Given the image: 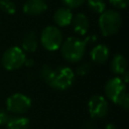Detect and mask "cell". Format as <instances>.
<instances>
[{
	"instance_id": "15",
	"label": "cell",
	"mask_w": 129,
	"mask_h": 129,
	"mask_svg": "<svg viewBox=\"0 0 129 129\" xmlns=\"http://www.w3.org/2000/svg\"><path fill=\"white\" fill-rule=\"evenodd\" d=\"M30 121L26 117H11L6 124V129H29Z\"/></svg>"
},
{
	"instance_id": "20",
	"label": "cell",
	"mask_w": 129,
	"mask_h": 129,
	"mask_svg": "<svg viewBox=\"0 0 129 129\" xmlns=\"http://www.w3.org/2000/svg\"><path fill=\"white\" fill-rule=\"evenodd\" d=\"M66 7L70 9H75L80 6H82L84 3H86V0H60Z\"/></svg>"
},
{
	"instance_id": "25",
	"label": "cell",
	"mask_w": 129,
	"mask_h": 129,
	"mask_svg": "<svg viewBox=\"0 0 129 129\" xmlns=\"http://www.w3.org/2000/svg\"><path fill=\"white\" fill-rule=\"evenodd\" d=\"M121 76H122V77H120V78L122 79V81H123L125 84H127V83H128V76H129V73L126 71V72H124Z\"/></svg>"
},
{
	"instance_id": "3",
	"label": "cell",
	"mask_w": 129,
	"mask_h": 129,
	"mask_svg": "<svg viewBox=\"0 0 129 129\" xmlns=\"http://www.w3.org/2000/svg\"><path fill=\"white\" fill-rule=\"evenodd\" d=\"M122 24L121 14L116 10H105L100 14L99 27L104 36H110L117 33Z\"/></svg>"
},
{
	"instance_id": "7",
	"label": "cell",
	"mask_w": 129,
	"mask_h": 129,
	"mask_svg": "<svg viewBox=\"0 0 129 129\" xmlns=\"http://www.w3.org/2000/svg\"><path fill=\"white\" fill-rule=\"evenodd\" d=\"M104 89L107 98L115 104H118L119 100L127 93L126 84L120 77H113L109 79Z\"/></svg>"
},
{
	"instance_id": "11",
	"label": "cell",
	"mask_w": 129,
	"mask_h": 129,
	"mask_svg": "<svg viewBox=\"0 0 129 129\" xmlns=\"http://www.w3.org/2000/svg\"><path fill=\"white\" fill-rule=\"evenodd\" d=\"M53 20L56 23V25L59 27H64V26L70 25L73 20L72 10L66 6L59 7L58 9L55 10L53 14Z\"/></svg>"
},
{
	"instance_id": "18",
	"label": "cell",
	"mask_w": 129,
	"mask_h": 129,
	"mask_svg": "<svg viewBox=\"0 0 129 129\" xmlns=\"http://www.w3.org/2000/svg\"><path fill=\"white\" fill-rule=\"evenodd\" d=\"M52 68L48 64H43L40 70H39V77L44 81V82H47L49 77L51 76V73H52Z\"/></svg>"
},
{
	"instance_id": "4",
	"label": "cell",
	"mask_w": 129,
	"mask_h": 129,
	"mask_svg": "<svg viewBox=\"0 0 129 129\" xmlns=\"http://www.w3.org/2000/svg\"><path fill=\"white\" fill-rule=\"evenodd\" d=\"M26 59L25 52L19 46H11L7 48L1 57V63L7 71H15L20 69Z\"/></svg>"
},
{
	"instance_id": "9",
	"label": "cell",
	"mask_w": 129,
	"mask_h": 129,
	"mask_svg": "<svg viewBox=\"0 0 129 129\" xmlns=\"http://www.w3.org/2000/svg\"><path fill=\"white\" fill-rule=\"evenodd\" d=\"M46 9L45 0H26L23 4V12L30 16H38L45 12Z\"/></svg>"
},
{
	"instance_id": "21",
	"label": "cell",
	"mask_w": 129,
	"mask_h": 129,
	"mask_svg": "<svg viewBox=\"0 0 129 129\" xmlns=\"http://www.w3.org/2000/svg\"><path fill=\"white\" fill-rule=\"evenodd\" d=\"M109 2L116 9H124L128 6L129 0H109Z\"/></svg>"
},
{
	"instance_id": "10",
	"label": "cell",
	"mask_w": 129,
	"mask_h": 129,
	"mask_svg": "<svg viewBox=\"0 0 129 129\" xmlns=\"http://www.w3.org/2000/svg\"><path fill=\"white\" fill-rule=\"evenodd\" d=\"M71 24L73 26L75 33L80 36L85 35L90 28L89 18L84 13H77L75 16H73V20Z\"/></svg>"
},
{
	"instance_id": "5",
	"label": "cell",
	"mask_w": 129,
	"mask_h": 129,
	"mask_svg": "<svg viewBox=\"0 0 129 129\" xmlns=\"http://www.w3.org/2000/svg\"><path fill=\"white\" fill-rule=\"evenodd\" d=\"M62 41V33L56 26H46L40 33L41 45L48 51H54L58 49Z\"/></svg>"
},
{
	"instance_id": "1",
	"label": "cell",
	"mask_w": 129,
	"mask_h": 129,
	"mask_svg": "<svg viewBox=\"0 0 129 129\" xmlns=\"http://www.w3.org/2000/svg\"><path fill=\"white\" fill-rule=\"evenodd\" d=\"M60 53L69 62H78L86 52L87 40H83L76 36L68 37L60 45Z\"/></svg>"
},
{
	"instance_id": "13",
	"label": "cell",
	"mask_w": 129,
	"mask_h": 129,
	"mask_svg": "<svg viewBox=\"0 0 129 129\" xmlns=\"http://www.w3.org/2000/svg\"><path fill=\"white\" fill-rule=\"evenodd\" d=\"M38 47V39L37 36L34 32L30 31L27 32L23 38H22V42H21V49L25 52H34Z\"/></svg>"
},
{
	"instance_id": "19",
	"label": "cell",
	"mask_w": 129,
	"mask_h": 129,
	"mask_svg": "<svg viewBox=\"0 0 129 129\" xmlns=\"http://www.w3.org/2000/svg\"><path fill=\"white\" fill-rule=\"evenodd\" d=\"M91 69H92L91 63H89V62H82V63L77 68L76 74H77L78 76L83 77V76H86V75L91 71Z\"/></svg>"
},
{
	"instance_id": "24",
	"label": "cell",
	"mask_w": 129,
	"mask_h": 129,
	"mask_svg": "<svg viewBox=\"0 0 129 129\" xmlns=\"http://www.w3.org/2000/svg\"><path fill=\"white\" fill-rule=\"evenodd\" d=\"M84 129H96V126H95V123L93 121H87L85 124H84Z\"/></svg>"
},
{
	"instance_id": "12",
	"label": "cell",
	"mask_w": 129,
	"mask_h": 129,
	"mask_svg": "<svg viewBox=\"0 0 129 129\" xmlns=\"http://www.w3.org/2000/svg\"><path fill=\"white\" fill-rule=\"evenodd\" d=\"M109 53H110L109 48L105 44H97L92 48L90 52V56L95 63L103 64L106 62V60H108Z\"/></svg>"
},
{
	"instance_id": "14",
	"label": "cell",
	"mask_w": 129,
	"mask_h": 129,
	"mask_svg": "<svg viewBox=\"0 0 129 129\" xmlns=\"http://www.w3.org/2000/svg\"><path fill=\"white\" fill-rule=\"evenodd\" d=\"M111 71L116 75H122L127 71V60L124 55L117 53L113 56L111 60Z\"/></svg>"
},
{
	"instance_id": "26",
	"label": "cell",
	"mask_w": 129,
	"mask_h": 129,
	"mask_svg": "<svg viewBox=\"0 0 129 129\" xmlns=\"http://www.w3.org/2000/svg\"><path fill=\"white\" fill-rule=\"evenodd\" d=\"M24 64H25L26 67H32V66H33V60H32V59H25Z\"/></svg>"
},
{
	"instance_id": "22",
	"label": "cell",
	"mask_w": 129,
	"mask_h": 129,
	"mask_svg": "<svg viewBox=\"0 0 129 129\" xmlns=\"http://www.w3.org/2000/svg\"><path fill=\"white\" fill-rule=\"evenodd\" d=\"M11 116L8 114L7 111H5L4 109L0 108V126L6 125L8 123V121L10 120Z\"/></svg>"
},
{
	"instance_id": "8",
	"label": "cell",
	"mask_w": 129,
	"mask_h": 129,
	"mask_svg": "<svg viewBox=\"0 0 129 129\" xmlns=\"http://www.w3.org/2000/svg\"><path fill=\"white\" fill-rule=\"evenodd\" d=\"M88 111L92 119H103L109 111V105L105 97L101 95H94L89 99Z\"/></svg>"
},
{
	"instance_id": "6",
	"label": "cell",
	"mask_w": 129,
	"mask_h": 129,
	"mask_svg": "<svg viewBox=\"0 0 129 129\" xmlns=\"http://www.w3.org/2000/svg\"><path fill=\"white\" fill-rule=\"evenodd\" d=\"M31 107V99L22 94L14 93L6 100V109L8 112L14 114H24Z\"/></svg>"
},
{
	"instance_id": "23",
	"label": "cell",
	"mask_w": 129,
	"mask_h": 129,
	"mask_svg": "<svg viewBox=\"0 0 129 129\" xmlns=\"http://www.w3.org/2000/svg\"><path fill=\"white\" fill-rule=\"evenodd\" d=\"M117 105H119L120 107H122L124 110H128V108H129V94L126 93V94L119 100V102H118Z\"/></svg>"
},
{
	"instance_id": "17",
	"label": "cell",
	"mask_w": 129,
	"mask_h": 129,
	"mask_svg": "<svg viewBox=\"0 0 129 129\" xmlns=\"http://www.w3.org/2000/svg\"><path fill=\"white\" fill-rule=\"evenodd\" d=\"M0 10L5 14L12 15L16 12V5L12 0H0Z\"/></svg>"
},
{
	"instance_id": "16",
	"label": "cell",
	"mask_w": 129,
	"mask_h": 129,
	"mask_svg": "<svg viewBox=\"0 0 129 129\" xmlns=\"http://www.w3.org/2000/svg\"><path fill=\"white\" fill-rule=\"evenodd\" d=\"M88 8L94 13H103L106 10L105 0H86Z\"/></svg>"
},
{
	"instance_id": "27",
	"label": "cell",
	"mask_w": 129,
	"mask_h": 129,
	"mask_svg": "<svg viewBox=\"0 0 129 129\" xmlns=\"http://www.w3.org/2000/svg\"><path fill=\"white\" fill-rule=\"evenodd\" d=\"M106 129H116V127H115V125L114 124H108L107 126H106Z\"/></svg>"
},
{
	"instance_id": "2",
	"label": "cell",
	"mask_w": 129,
	"mask_h": 129,
	"mask_svg": "<svg viewBox=\"0 0 129 129\" xmlns=\"http://www.w3.org/2000/svg\"><path fill=\"white\" fill-rule=\"evenodd\" d=\"M75 81V73L69 67H57L52 70L51 76L46 82L52 89L64 91L69 89Z\"/></svg>"
}]
</instances>
